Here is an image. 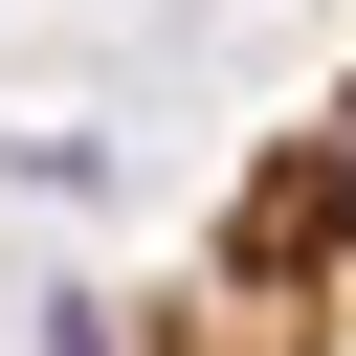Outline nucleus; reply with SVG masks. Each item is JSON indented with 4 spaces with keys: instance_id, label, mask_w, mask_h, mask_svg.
Wrapping results in <instances>:
<instances>
[{
    "instance_id": "obj_1",
    "label": "nucleus",
    "mask_w": 356,
    "mask_h": 356,
    "mask_svg": "<svg viewBox=\"0 0 356 356\" xmlns=\"http://www.w3.org/2000/svg\"><path fill=\"white\" fill-rule=\"evenodd\" d=\"M134 356H356V44H334L312 111L222 178V222L156 267Z\"/></svg>"
}]
</instances>
